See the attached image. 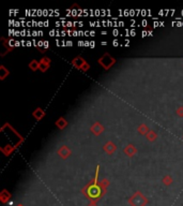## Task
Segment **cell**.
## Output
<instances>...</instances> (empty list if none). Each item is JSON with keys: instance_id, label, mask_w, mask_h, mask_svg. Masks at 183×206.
<instances>
[{"instance_id": "6da1fadb", "label": "cell", "mask_w": 183, "mask_h": 206, "mask_svg": "<svg viewBox=\"0 0 183 206\" xmlns=\"http://www.w3.org/2000/svg\"><path fill=\"white\" fill-rule=\"evenodd\" d=\"M113 62H115V59H113V58H111L109 55H107V54H106V55H104L100 59V64H102V66L104 67L105 69H108L109 67H110L111 64H113Z\"/></svg>"}, {"instance_id": "7a4b0ae2", "label": "cell", "mask_w": 183, "mask_h": 206, "mask_svg": "<svg viewBox=\"0 0 183 206\" xmlns=\"http://www.w3.org/2000/svg\"><path fill=\"white\" fill-rule=\"evenodd\" d=\"M131 203L133 204L134 206H142L145 203H147V201L144 199V197H142L140 194H139V197L137 199V194H135L133 197H132Z\"/></svg>"}, {"instance_id": "3957f363", "label": "cell", "mask_w": 183, "mask_h": 206, "mask_svg": "<svg viewBox=\"0 0 183 206\" xmlns=\"http://www.w3.org/2000/svg\"><path fill=\"white\" fill-rule=\"evenodd\" d=\"M73 64H75L76 67H81V68H84V70H88V64H85V61H84L81 58H76V59L74 60V62Z\"/></svg>"}, {"instance_id": "277c9868", "label": "cell", "mask_w": 183, "mask_h": 206, "mask_svg": "<svg viewBox=\"0 0 183 206\" xmlns=\"http://www.w3.org/2000/svg\"><path fill=\"white\" fill-rule=\"evenodd\" d=\"M66 125V123L64 121V119H62V118L59 119V120L57 121V126H58V127L60 128V129H62V128H63Z\"/></svg>"}, {"instance_id": "5b68a950", "label": "cell", "mask_w": 183, "mask_h": 206, "mask_svg": "<svg viewBox=\"0 0 183 206\" xmlns=\"http://www.w3.org/2000/svg\"><path fill=\"white\" fill-rule=\"evenodd\" d=\"M33 116H35L38 119H40L42 116H44V112H42L41 110H38L35 113H33Z\"/></svg>"}, {"instance_id": "8992f818", "label": "cell", "mask_w": 183, "mask_h": 206, "mask_svg": "<svg viewBox=\"0 0 183 206\" xmlns=\"http://www.w3.org/2000/svg\"><path fill=\"white\" fill-rule=\"evenodd\" d=\"M30 67L32 68V70H37V68L39 67V64H38L37 62L33 61V62H31V64H30Z\"/></svg>"}, {"instance_id": "52a82bcc", "label": "cell", "mask_w": 183, "mask_h": 206, "mask_svg": "<svg viewBox=\"0 0 183 206\" xmlns=\"http://www.w3.org/2000/svg\"><path fill=\"white\" fill-rule=\"evenodd\" d=\"M44 47H45V48H46V47H48V42H47V41L44 42Z\"/></svg>"}, {"instance_id": "ba28073f", "label": "cell", "mask_w": 183, "mask_h": 206, "mask_svg": "<svg viewBox=\"0 0 183 206\" xmlns=\"http://www.w3.org/2000/svg\"><path fill=\"white\" fill-rule=\"evenodd\" d=\"M118 45V41L116 40V41H113V46H117Z\"/></svg>"}, {"instance_id": "9c48e42d", "label": "cell", "mask_w": 183, "mask_h": 206, "mask_svg": "<svg viewBox=\"0 0 183 206\" xmlns=\"http://www.w3.org/2000/svg\"><path fill=\"white\" fill-rule=\"evenodd\" d=\"M66 43H68V45L72 46V41H68V42H66Z\"/></svg>"}, {"instance_id": "30bf717a", "label": "cell", "mask_w": 183, "mask_h": 206, "mask_svg": "<svg viewBox=\"0 0 183 206\" xmlns=\"http://www.w3.org/2000/svg\"><path fill=\"white\" fill-rule=\"evenodd\" d=\"M90 43H91V44H90V46H91V47H93V46L95 45V44H94V42H90Z\"/></svg>"}, {"instance_id": "8fae6325", "label": "cell", "mask_w": 183, "mask_h": 206, "mask_svg": "<svg viewBox=\"0 0 183 206\" xmlns=\"http://www.w3.org/2000/svg\"><path fill=\"white\" fill-rule=\"evenodd\" d=\"M145 35H147V31H142V37H145Z\"/></svg>"}, {"instance_id": "7c38bea8", "label": "cell", "mask_w": 183, "mask_h": 206, "mask_svg": "<svg viewBox=\"0 0 183 206\" xmlns=\"http://www.w3.org/2000/svg\"><path fill=\"white\" fill-rule=\"evenodd\" d=\"M142 25H144V26H146V25H147V22H146V20H142Z\"/></svg>"}, {"instance_id": "4fadbf2b", "label": "cell", "mask_w": 183, "mask_h": 206, "mask_svg": "<svg viewBox=\"0 0 183 206\" xmlns=\"http://www.w3.org/2000/svg\"><path fill=\"white\" fill-rule=\"evenodd\" d=\"M95 35V33H94L93 31H91V32H90V35Z\"/></svg>"}]
</instances>
